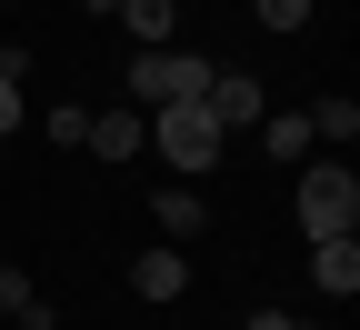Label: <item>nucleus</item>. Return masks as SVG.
I'll use <instances>...</instances> for the list:
<instances>
[{"label": "nucleus", "instance_id": "nucleus-1", "mask_svg": "<svg viewBox=\"0 0 360 330\" xmlns=\"http://www.w3.org/2000/svg\"><path fill=\"white\" fill-rule=\"evenodd\" d=\"M210 70H220V61H200V51H130L120 90H130V110H180V101L210 90Z\"/></svg>", "mask_w": 360, "mask_h": 330}, {"label": "nucleus", "instance_id": "nucleus-2", "mask_svg": "<svg viewBox=\"0 0 360 330\" xmlns=\"http://www.w3.org/2000/svg\"><path fill=\"white\" fill-rule=\"evenodd\" d=\"M300 230L310 241H350L360 230V180L340 160H300Z\"/></svg>", "mask_w": 360, "mask_h": 330}, {"label": "nucleus", "instance_id": "nucleus-3", "mask_svg": "<svg viewBox=\"0 0 360 330\" xmlns=\"http://www.w3.org/2000/svg\"><path fill=\"white\" fill-rule=\"evenodd\" d=\"M150 140H160V160H170V170H210V160H220V130H210V110H200V101L150 110Z\"/></svg>", "mask_w": 360, "mask_h": 330}, {"label": "nucleus", "instance_id": "nucleus-4", "mask_svg": "<svg viewBox=\"0 0 360 330\" xmlns=\"http://www.w3.org/2000/svg\"><path fill=\"white\" fill-rule=\"evenodd\" d=\"M200 110H210V130H220V140H231V130H250V120H260L270 101H260V80H250V70H210Z\"/></svg>", "mask_w": 360, "mask_h": 330}, {"label": "nucleus", "instance_id": "nucleus-5", "mask_svg": "<svg viewBox=\"0 0 360 330\" xmlns=\"http://www.w3.org/2000/svg\"><path fill=\"white\" fill-rule=\"evenodd\" d=\"M141 140H150V110H130V101H110L101 120H90V140H80V151H101V160H130V151H141Z\"/></svg>", "mask_w": 360, "mask_h": 330}, {"label": "nucleus", "instance_id": "nucleus-6", "mask_svg": "<svg viewBox=\"0 0 360 330\" xmlns=\"http://www.w3.org/2000/svg\"><path fill=\"white\" fill-rule=\"evenodd\" d=\"M130 291H141V300H180V291H191V250H141V260H130Z\"/></svg>", "mask_w": 360, "mask_h": 330}, {"label": "nucleus", "instance_id": "nucleus-7", "mask_svg": "<svg viewBox=\"0 0 360 330\" xmlns=\"http://www.w3.org/2000/svg\"><path fill=\"white\" fill-rule=\"evenodd\" d=\"M120 30L141 51H180V0H120Z\"/></svg>", "mask_w": 360, "mask_h": 330}, {"label": "nucleus", "instance_id": "nucleus-8", "mask_svg": "<svg viewBox=\"0 0 360 330\" xmlns=\"http://www.w3.org/2000/svg\"><path fill=\"white\" fill-rule=\"evenodd\" d=\"M310 291L350 300V291H360V250H350V241H310Z\"/></svg>", "mask_w": 360, "mask_h": 330}, {"label": "nucleus", "instance_id": "nucleus-9", "mask_svg": "<svg viewBox=\"0 0 360 330\" xmlns=\"http://www.w3.org/2000/svg\"><path fill=\"white\" fill-rule=\"evenodd\" d=\"M260 151L281 160V170H300V160H310V120H300V110H260Z\"/></svg>", "mask_w": 360, "mask_h": 330}, {"label": "nucleus", "instance_id": "nucleus-10", "mask_svg": "<svg viewBox=\"0 0 360 330\" xmlns=\"http://www.w3.org/2000/svg\"><path fill=\"white\" fill-rule=\"evenodd\" d=\"M300 120H310V140H330V151H350V140H360V101H340V90H321Z\"/></svg>", "mask_w": 360, "mask_h": 330}, {"label": "nucleus", "instance_id": "nucleus-11", "mask_svg": "<svg viewBox=\"0 0 360 330\" xmlns=\"http://www.w3.org/2000/svg\"><path fill=\"white\" fill-rule=\"evenodd\" d=\"M150 210H160V230H170V241H200V230H210V201H200V191H180V180H170Z\"/></svg>", "mask_w": 360, "mask_h": 330}, {"label": "nucleus", "instance_id": "nucleus-12", "mask_svg": "<svg viewBox=\"0 0 360 330\" xmlns=\"http://www.w3.org/2000/svg\"><path fill=\"white\" fill-rule=\"evenodd\" d=\"M250 11H260V30H300L310 11H321V0H250Z\"/></svg>", "mask_w": 360, "mask_h": 330}, {"label": "nucleus", "instance_id": "nucleus-13", "mask_svg": "<svg viewBox=\"0 0 360 330\" xmlns=\"http://www.w3.org/2000/svg\"><path fill=\"white\" fill-rule=\"evenodd\" d=\"M40 130H51V140H60V151H80V140H90V110H51V120H40Z\"/></svg>", "mask_w": 360, "mask_h": 330}, {"label": "nucleus", "instance_id": "nucleus-14", "mask_svg": "<svg viewBox=\"0 0 360 330\" xmlns=\"http://www.w3.org/2000/svg\"><path fill=\"white\" fill-rule=\"evenodd\" d=\"M240 330H310V320H300V310H250Z\"/></svg>", "mask_w": 360, "mask_h": 330}, {"label": "nucleus", "instance_id": "nucleus-15", "mask_svg": "<svg viewBox=\"0 0 360 330\" xmlns=\"http://www.w3.org/2000/svg\"><path fill=\"white\" fill-rule=\"evenodd\" d=\"M20 300H30V280H20L11 260H0V310H20Z\"/></svg>", "mask_w": 360, "mask_h": 330}, {"label": "nucleus", "instance_id": "nucleus-16", "mask_svg": "<svg viewBox=\"0 0 360 330\" xmlns=\"http://www.w3.org/2000/svg\"><path fill=\"white\" fill-rule=\"evenodd\" d=\"M20 130V80H0V140Z\"/></svg>", "mask_w": 360, "mask_h": 330}, {"label": "nucleus", "instance_id": "nucleus-17", "mask_svg": "<svg viewBox=\"0 0 360 330\" xmlns=\"http://www.w3.org/2000/svg\"><path fill=\"white\" fill-rule=\"evenodd\" d=\"M0 80H20V40H0Z\"/></svg>", "mask_w": 360, "mask_h": 330}, {"label": "nucleus", "instance_id": "nucleus-18", "mask_svg": "<svg viewBox=\"0 0 360 330\" xmlns=\"http://www.w3.org/2000/svg\"><path fill=\"white\" fill-rule=\"evenodd\" d=\"M0 151H11V140H0Z\"/></svg>", "mask_w": 360, "mask_h": 330}, {"label": "nucleus", "instance_id": "nucleus-19", "mask_svg": "<svg viewBox=\"0 0 360 330\" xmlns=\"http://www.w3.org/2000/svg\"><path fill=\"white\" fill-rule=\"evenodd\" d=\"M330 11H340V0H330Z\"/></svg>", "mask_w": 360, "mask_h": 330}]
</instances>
